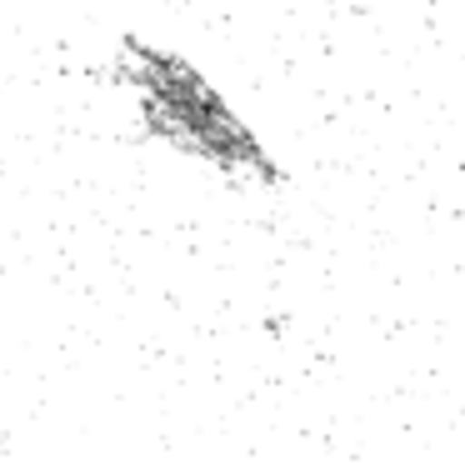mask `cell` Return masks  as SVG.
Masks as SVG:
<instances>
[{
  "mask_svg": "<svg viewBox=\"0 0 465 465\" xmlns=\"http://www.w3.org/2000/svg\"><path fill=\"white\" fill-rule=\"evenodd\" d=\"M125 71L141 85L145 95V121L161 135L181 141L185 151L215 161L221 171H255L261 181H281L265 151L255 145V135L235 121L221 105V95L201 81L185 61H171V55L151 51V45L125 41Z\"/></svg>",
  "mask_w": 465,
  "mask_h": 465,
  "instance_id": "cell-1",
  "label": "cell"
}]
</instances>
